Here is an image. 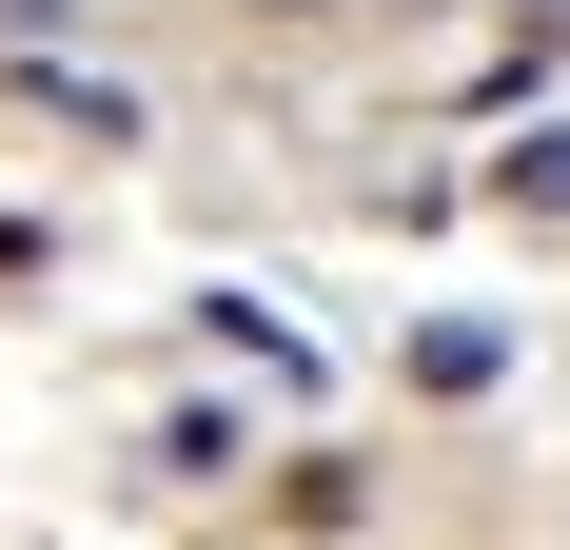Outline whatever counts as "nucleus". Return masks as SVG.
<instances>
[{
    "instance_id": "7ed1b4c3",
    "label": "nucleus",
    "mask_w": 570,
    "mask_h": 550,
    "mask_svg": "<svg viewBox=\"0 0 570 550\" xmlns=\"http://www.w3.org/2000/svg\"><path fill=\"white\" fill-rule=\"evenodd\" d=\"M0 20H20V40H59V20H79V0H0Z\"/></svg>"
},
{
    "instance_id": "f03ea898",
    "label": "nucleus",
    "mask_w": 570,
    "mask_h": 550,
    "mask_svg": "<svg viewBox=\"0 0 570 550\" xmlns=\"http://www.w3.org/2000/svg\"><path fill=\"white\" fill-rule=\"evenodd\" d=\"M512 217H570V138H531V158H512Z\"/></svg>"
},
{
    "instance_id": "f257e3e1",
    "label": "nucleus",
    "mask_w": 570,
    "mask_h": 550,
    "mask_svg": "<svg viewBox=\"0 0 570 550\" xmlns=\"http://www.w3.org/2000/svg\"><path fill=\"white\" fill-rule=\"evenodd\" d=\"M492 374H512V334H492V315H433V334H413V393H433V413H472Z\"/></svg>"
},
{
    "instance_id": "20e7f679",
    "label": "nucleus",
    "mask_w": 570,
    "mask_h": 550,
    "mask_svg": "<svg viewBox=\"0 0 570 550\" xmlns=\"http://www.w3.org/2000/svg\"><path fill=\"white\" fill-rule=\"evenodd\" d=\"M276 20H315V0H276Z\"/></svg>"
}]
</instances>
